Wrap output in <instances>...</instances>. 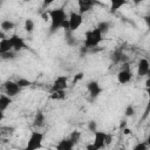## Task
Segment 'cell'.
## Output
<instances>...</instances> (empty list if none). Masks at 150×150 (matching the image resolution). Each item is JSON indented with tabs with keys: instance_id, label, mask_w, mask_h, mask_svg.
Returning a JSON list of instances; mask_svg holds the SVG:
<instances>
[{
	"instance_id": "obj_1",
	"label": "cell",
	"mask_w": 150,
	"mask_h": 150,
	"mask_svg": "<svg viewBox=\"0 0 150 150\" xmlns=\"http://www.w3.org/2000/svg\"><path fill=\"white\" fill-rule=\"evenodd\" d=\"M49 14V20H50V26H49V34L56 33L59 29H69V22H68V14L66 11L60 7V8H54L48 12Z\"/></svg>"
},
{
	"instance_id": "obj_2",
	"label": "cell",
	"mask_w": 150,
	"mask_h": 150,
	"mask_svg": "<svg viewBox=\"0 0 150 150\" xmlns=\"http://www.w3.org/2000/svg\"><path fill=\"white\" fill-rule=\"evenodd\" d=\"M103 36L104 35L102 34V32L97 27L86 32V34H84V43H83L84 49H94V48H96L102 42Z\"/></svg>"
},
{
	"instance_id": "obj_3",
	"label": "cell",
	"mask_w": 150,
	"mask_h": 150,
	"mask_svg": "<svg viewBox=\"0 0 150 150\" xmlns=\"http://www.w3.org/2000/svg\"><path fill=\"white\" fill-rule=\"evenodd\" d=\"M43 137H45L43 132L38 131V130L32 131L30 135H29V138H28L26 149L27 150H36V149H40L42 146Z\"/></svg>"
},
{
	"instance_id": "obj_4",
	"label": "cell",
	"mask_w": 150,
	"mask_h": 150,
	"mask_svg": "<svg viewBox=\"0 0 150 150\" xmlns=\"http://www.w3.org/2000/svg\"><path fill=\"white\" fill-rule=\"evenodd\" d=\"M131 79H132V71L128 66V63L125 62L122 64V68L117 73V81L120 84H127L131 81Z\"/></svg>"
},
{
	"instance_id": "obj_5",
	"label": "cell",
	"mask_w": 150,
	"mask_h": 150,
	"mask_svg": "<svg viewBox=\"0 0 150 150\" xmlns=\"http://www.w3.org/2000/svg\"><path fill=\"white\" fill-rule=\"evenodd\" d=\"M68 22H69L70 32L77 30L83 22V14H81L80 12H71L68 16Z\"/></svg>"
},
{
	"instance_id": "obj_6",
	"label": "cell",
	"mask_w": 150,
	"mask_h": 150,
	"mask_svg": "<svg viewBox=\"0 0 150 150\" xmlns=\"http://www.w3.org/2000/svg\"><path fill=\"white\" fill-rule=\"evenodd\" d=\"M2 87H4V91H5V94H7V95L11 96V97H14V96L19 95V94L21 93V89H22V88L18 84L16 81H12V80H7V81H5Z\"/></svg>"
},
{
	"instance_id": "obj_7",
	"label": "cell",
	"mask_w": 150,
	"mask_h": 150,
	"mask_svg": "<svg viewBox=\"0 0 150 150\" xmlns=\"http://www.w3.org/2000/svg\"><path fill=\"white\" fill-rule=\"evenodd\" d=\"M87 90H88L89 97H90L91 100H95V98H97V97L102 94L103 88L101 87V84H100L97 81L91 80V81H89V82L87 83Z\"/></svg>"
},
{
	"instance_id": "obj_8",
	"label": "cell",
	"mask_w": 150,
	"mask_h": 150,
	"mask_svg": "<svg viewBox=\"0 0 150 150\" xmlns=\"http://www.w3.org/2000/svg\"><path fill=\"white\" fill-rule=\"evenodd\" d=\"M8 39H9V41H11V45H12L13 50H15L16 53H19V52H21V50L28 48V47H27V43H26L25 40H23V38H21V36L18 35V34H13V35H11Z\"/></svg>"
},
{
	"instance_id": "obj_9",
	"label": "cell",
	"mask_w": 150,
	"mask_h": 150,
	"mask_svg": "<svg viewBox=\"0 0 150 150\" xmlns=\"http://www.w3.org/2000/svg\"><path fill=\"white\" fill-rule=\"evenodd\" d=\"M107 136H108V134L104 132V131L96 130L94 132L93 144H94V146H95L96 150H100V149H103L104 146H107Z\"/></svg>"
},
{
	"instance_id": "obj_10",
	"label": "cell",
	"mask_w": 150,
	"mask_h": 150,
	"mask_svg": "<svg viewBox=\"0 0 150 150\" xmlns=\"http://www.w3.org/2000/svg\"><path fill=\"white\" fill-rule=\"evenodd\" d=\"M67 87H68V77L64 75H61L54 80L49 91L53 93V91H59V90H66Z\"/></svg>"
},
{
	"instance_id": "obj_11",
	"label": "cell",
	"mask_w": 150,
	"mask_h": 150,
	"mask_svg": "<svg viewBox=\"0 0 150 150\" xmlns=\"http://www.w3.org/2000/svg\"><path fill=\"white\" fill-rule=\"evenodd\" d=\"M149 67H150V61L148 59H141L137 63V76L138 77H144L146 76L148 74V70H149Z\"/></svg>"
},
{
	"instance_id": "obj_12",
	"label": "cell",
	"mask_w": 150,
	"mask_h": 150,
	"mask_svg": "<svg viewBox=\"0 0 150 150\" xmlns=\"http://www.w3.org/2000/svg\"><path fill=\"white\" fill-rule=\"evenodd\" d=\"M96 5V0H77V6H79V12L81 14L88 13L89 11L93 9V7Z\"/></svg>"
},
{
	"instance_id": "obj_13",
	"label": "cell",
	"mask_w": 150,
	"mask_h": 150,
	"mask_svg": "<svg viewBox=\"0 0 150 150\" xmlns=\"http://www.w3.org/2000/svg\"><path fill=\"white\" fill-rule=\"evenodd\" d=\"M75 146V142L68 136L66 138H62L57 144H56V149L57 150H71Z\"/></svg>"
},
{
	"instance_id": "obj_14",
	"label": "cell",
	"mask_w": 150,
	"mask_h": 150,
	"mask_svg": "<svg viewBox=\"0 0 150 150\" xmlns=\"http://www.w3.org/2000/svg\"><path fill=\"white\" fill-rule=\"evenodd\" d=\"M127 60H128V57H127V55L123 53V50L121 49V48H118V49H116L112 54H111V61L114 62V63H125L127 62Z\"/></svg>"
},
{
	"instance_id": "obj_15",
	"label": "cell",
	"mask_w": 150,
	"mask_h": 150,
	"mask_svg": "<svg viewBox=\"0 0 150 150\" xmlns=\"http://www.w3.org/2000/svg\"><path fill=\"white\" fill-rule=\"evenodd\" d=\"M12 101H13V97L8 96L7 94H1L0 95V111L1 114H4L6 111V109L12 104Z\"/></svg>"
},
{
	"instance_id": "obj_16",
	"label": "cell",
	"mask_w": 150,
	"mask_h": 150,
	"mask_svg": "<svg viewBox=\"0 0 150 150\" xmlns=\"http://www.w3.org/2000/svg\"><path fill=\"white\" fill-rule=\"evenodd\" d=\"M45 122H46V116L42 111H38L35 114V117L33 120V125L36 127V128H41L45 125Z\"/></svg>"
},
{
	"instance_id": "obj_17",
	"label": "cell",
	"mask_w": 150,
	"mask_h": 150,
	"mask_svg": "<svg viewBox=\"0 0 150 150\" xmlns=\"http://www.w3.org/2000/svg\"><path fill=\"white\" fill-rule=\"evenodd\" d=\"M9 50H13L9 39H8V38L1 39V40H0V54L6 53V52H9Z\"/></svg>"
},
{
	"instance_id": "obj_18",
	"label": "cell",
	"mask_w": 150,
	"mask_h": 150,
	"mask_svg": "<svg viewBox=\"0 0 150 150\" xmlns=\"http://www.w3.org/2000/svg\"><path fill=\"white\" fill-rule=\"evenodd\" d=\"M127 4V0H110V12L115 13Z\"/></svg>"
},
{
	"instance_id": "obj_19",
	"label": "cell",
	"mask_w": 150,
	"mask_h": 150,
	"mask_svg": "<svg viewBox=\"0 0 150 150\" xmlns=\"http://www.w3.org/2000/svg\"><path fill=\"white\" fill-rule=\"evenodd\" d=\"M73 34H74V32H70L69 29L64 30V40H66V43L68 46H75L76 42H77Z\"/></svg>"
},
{
	"instance_id": "obj_20",
	"label": "cell",
	"mask_w": 150,
	"mask_h": 150,
	"mask_svg": "<svg viewBox=\"0 0 150 150\" xmlns=\"http://www.w3.org/2000/svg\"><path fill=\"white\" fill-rule=\"evenodd\" d=\"M0 27H1V30H4L6 33V32H9V30L14 29L15 28V23L12 20H2Z\"/></svg>"
},
{
	"instance_id": "obj_21",
	"label": "cell",
	"mask_w": 150,
	"mask_h": 150,
	"mask_svg": "<svg viewBox=\"0 0 150 150\" xmlns=\"http://www.w3.org/2000/svg\"><path fill=\"white\" fill-rule=\"evenodd\" d=\"M96 27L102 32L103 35H105L109 32V29L111 28V23L109 21H101V22H98V25Z\"/></svg>"
},
{
	"instance_id": "obj_22",
	"label": "cell",
	"mask_w": 150,
	"mask_h": 150,
	"mask_svg": "<svg viewBox=\"0 0 150 150\" xmlns=\"http://www.w3.org/2000/svg\"><path fill=\"white\" fill-rule=\"evenodd\" d=\"M23 28H25V30L27 32V33H32L33 30H34V28H35V23H34V21H33V19H26L25 20V26H23Z\"/></svg>"
},
{
	"instance_id": "obj_23",
	"label": "cell",
	"mask_w": 150,
	"mask_h": 150,
	"mask_svg": "<svg viewBox=\"0 0 150 150\" xmlns=\"http://www.w3.org/2000/svg\"><path fill=\"white\" fill-rule=\"evenodd\" d=\"M50 98H52V100H56V101L64 100V98H66V93H64V90L53 91V93H50Z\"/></svg>"
},
{
	"instance_id": "obj_24",
	"label": "cell",
	"mask_w": 150,
	"mask_h": 150,
	"mask_svg": "<svg viewBox=\"0 0 150 150\" xmlns=\"http://www.w3.org/2000/svg\"><path fill=\"white\" fill-rule=\"evenodd\" d=\"M146 89V94H148V102H146V105H145V110H144V114L142 116V120H145L150 112V88H145Z\"/></svg>"
},
{
	"instance_id": "obj_25",
	"label": "cell",
	"mask_w": 150,
	"mask_h": 150,
	"mask_svg": "<svg viewBox=\"0 0 150 150\" xmlns=\"http://www.w3.org/2000/svg\"><path fill=\"white\" fill-rule=\"evenodd\" d=\"M16 57V52L15 50H9V52H6V53H2L1 54V59L2 60H13Z\"/></svg>"
},
{
	"instance_id": "obj_26",
	"label": "cell",
	"mask_w": 150,
	"mask_h": 150,
	"mask_svg": "<svg viewBox=\"0 0 150 150\" xmlns=\"http://www.w3.org/2000/svg\"><path fill=\"white\" fill-rule=\"evenodd\" d=\"M16 82H18V84H19L21 88H25V87H29V86L32 84V82H30L29 80L25 79V77H19V79L16 80Z\"/></svg>"
},
{
	"instance_id": "obj_27",
	"label": "cell",
	"mask_w": 150,
	"mask_h": 150,
	"mask_svg": "<svg viewBox=\"0 0 150 150\" xmlns=\"http://www.w3.org/2000/svg\"><path fill=\"white\" fill-rule=\"evenodd\" d=\"M124 115H125L127 117H131V116H134V115H135V108H134V105L128 104V105L125 107Z\"/></svg>"
},
{
	"instance_id": "obj_28",
	"label": "cell",
	"mask_w": 150,
	"mask_h": 150,
	"mask_svg": "<svg viewBox=\"0 0 150 150\" xmlns=\"http://www.w3.org/2000/svg\"><path fill=\"white\" fill-rule=\"evenodd\" d=\"M69 137H70V138L75 142V144H76V143L80 141V138H81V132H80V131H77V130H74V131L69 135Z\"/></svg>"
},
{
	"instance_id": "obj_29",
	"label": "cell",
	"mask_w": 150,
	"mask_h": 150,
	"mask_svg": "<svg viewBox=\"0 0 150 150\" xmlns=\"http://www.w3.org/2000/svg\"><path fill=\"white\" fill-rule=\"evenodd\" d=\"M88 130L91 131L93 134L97 130V123H96V121H89L88 122Z\"/></svg>"
},
{
	"instance_id": "obj_30",
	"label": "cell",
	"mask_w": 150,
	"mask_h": 150,
	"mask_svg": "<svg viewBox=\"0 0 150 150\" xmlns=\"http://www.w3.org/2000/svg\"><path fill=\"white\" fill-rule=\"evenodd\" d=\"M150 146L146 144V142H142V143H138L137 145L134 146V150H146L149 149Z\"/></svg>"
},
{
	"instance_id": "obj_31",
	"label": "cell",
	"mask_w": 150,
	"mask_h": 150,
	"mask_svg": "<svg viewBox=\"0 0 150 150\" xmlns=\"http://www.w3.org/2000/svg\"><path fill=\"white\" fill-rule=\"evenodd\" d=\"M55 1H56V0H43V1H42V7H43V8H47L48 6H50V5H52L53 2H55Z\"/></svg>"
},
{
	"instance_id": "obj_32",
	"label": "cell",
	"mask_w": 150,
	"mask_h": 150,
	"mask_svg": "<svg viewBox=\"0 0 150 150\" xmlns=\"http://www.w3.org/2000/svg\"><path fill=\"white\" fill-rule=\"evenodd\" d=\"M143 20H144V22H145L146 27L150 29V14H146V15H144V16H143Z\"/></svg>"
},
{
	"instance_id": "obj_33",
	"label": "cell",
	"mask_w": 150,
	"mask_h": 150,
	"mask_svg": "<svg viewBox=\"0 0 150 150\" xmlns=\"http://www.w3.org/2000/svg\"><path fill=\"white\" fill-rule=\"evenodd\" d=\"M82 77H83V74H82V73L76 74V76H75V77H74V80H73V83H76V82H77V81H80Z\"/></svg>"
},
{
	"instance_id": "obj_34",
	"label": "cell",
	"mask_w": 150,
	"mask_h": 150,
	"mask_svg": "<svg viewBox=\"0 0 150 150\" xmlns=\"http://www.w3.org/2000/svg\"><path fill=\"white\" fill-rule=\"evenodd\" d=\"M125 125H127V121H122L121 124H120V128H121V129H124Z\"/></svg>"
},
{
	"instance_id": "obj_35",
	"label": "cell",
	"mask_w": 150,
	"mask_h": 150,
	"mask_svg": "<svg viewBox=\"0 0 150 150\" xmlns=\"http://www.w3.org/2000/svg\"><path fill=\"white\" fill-rule=\"evenodd\" d=\"M145 88H150V77H146V81H145Z\"/></svg>"
},
{
	"instance_id": "obj_36",
	"label": "cell",
	"mask_w": 150,
	"mask_h": 150,
	"mask_svg": "<svg viewBox=\"0 0 150 150\" xmlns=\"http://www.w3.org/2000/svg\"><path fill=\"white\" fill-rule=\"evenodd\" d=\"M110 142H111V135L108 134V136H107V145L110 144Z\"/></svg>"
},
{
	"instance_id": "obj_37",
	"label": "cell",
	"mask_w": 150,
	"mask_h": 150,
	"mask_svg": "<svg viewBox=\"0 0 150 150\" xmlns=\"http://www.w3.org/2000/svg\"><path fill=\"white\" fill-rule=\"evenodd\" d=\"M144 0H132V2L135 4V5H139V4H142Z\"/></svg>"
},
{
	"instance_id": "obj_38",
	"label": "cell",
	"mask_w": 150,
	"mask_h": 150,
	"mask_svg": "<svg viewBox=\"0 0 150 150\" xmlns=\"http://www.w3.org/2000/svg\"><path fill=\"white\" fill-rule=\"evenodd\" d=\"M87 149H89V150H96V149H95V146H94V144H90V145H87Z\"/></svg>"
},
{
	"instance_id": "obj_39",
	"label": "cell",
	"mask_w": 150,
	"mask_h": 150,
	"mask_svg": "<svg viewBox=\"0 0 150 150\" xmlns=\"http://www.w3.org/2000/svg\"><path fill=\"white\" fill-rule=\"evenodd\" d=\"M123 132H124L125 135H128V134H130V130H129L128 128H124V129H123Z\"/></svg>"
},
{
	"instance_id": "obj_40",
	"label": "cell",
	"mask_w": 150,
	"mask_h": 150,
	"mask_svg": "<svg viewBox=\"0 0 150 150\" xmlns=\"http://www.w3.org/2000/svg\"><path fill=\"white\" fill-rule=\"evenodd\" d=\"M145 142H146V144H148V145L150 146V135L148 136V138H146V141H145Z\"/></svg>"
},
{
	"instance_id": "obj_41",
	"label": "cell",
	"mask_w": 150,
	"mask_h": 150,
	"mask_svg": "<svg viewBox=\"0 0 150 150\" xmlns=\"http://www.w3.org/2000/svg\"><path fill=\"white\" fill-rule=\"evenodd\" d=\"M146 77H150V67H149V70H148V74H146Z\"/></svg>"
}]
</instances>
